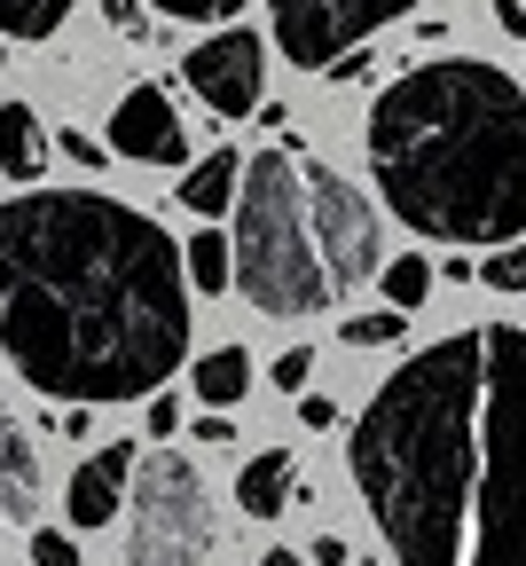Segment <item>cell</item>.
<instances>
[{
	"mask_svg": "<svg viewBox=\"0 0 526 566\" xmlns=\"http://www.w3.org/2000/svg\"><path fill=\"white\" fill-rule=\"evenodd\" d=\"M181 244L103 189L0 205V354L63 409L149 401L189 363Z\"/></svg>",
	"mask_w": 526,
	"mask_h": 566,
	"instance_id": "cell-1",
	"label": "cell"
},
{
	"mask_svg": "<svg viewBox=\"0 0 526 566\" xmlns=\"http://www.w3.org/2000/svg\"><path fill=\"white\" fill-rule=\"evenodd\" d=\"M369 174L393 221L440 244L526 237V87L503 63L440 55L417 63L369 111Z\"/></svg>",
	"mask_w": 526,
	"mask_h": 566,
	"instance_id": "cell-2",
	"label": "cell"
},
{
	"mask_svg": "<svg viewBox=\"0 0 526 566\" xmlns=\"http://www.w3.org/2000/svg\"><path fill=\"white\" fill-rule=\"evenodd\" d=\"M346 472L401 566H464L480 488V331H448L369 394Z\"/></svg>",
	"mask_w": 526,
	"mask_h": 566,
	"instance_id": "cell-3",
	"label": "cell"
},
{
	"mask_svg": "<svg viewBox=\"0 0 526 566\" xmlns=\"http://www.w3.org/2000/svg\"><path fill=\"white\" fill-rule=\"evenodd\" d=\"M229 260H236V292L260 315H323L338 300L315 252V221H307V174H298L291 150H260L244 166Z\"/></svg>",
	"mask_w": 526,
	"mask_h": 566,
	"instance_id": "cell-4",
	"label": "cell"
},
{
	"mask_svg": "<svg viewBox=\"0 0 526 566\" xmlns=\"http://www.w3.org/2000/svg\"><path fill=\"white\" fill-rule=\"evenodd\" d=\"M464 566H526V331H480V488Z\"/></svg>",
	"mask_w": 526,
	"mask_h": 566,
	"instance_id": "cell-5",
	"label": "cell"
},
{
	"mask_svg": "<svg viewBox=\"0 0 526 566\" xmlns=\"http://www.w3.org/2000/svg\"><path fill=\"white\" fill-rule=\"evenodd\" d=\"M220 543L204 472L181 449L134 464V512H126V566H204Z\"/></svg>",
	"mask_w": 526,
	"mask_h": 566,
	"instance_id": "cell-6",
	"label": "cell"
},
{
	"mask_svg": "<svg viewBox=\"0 0 526 566\" xmlns=\"http://www.w3.org/2000/svg\"><path fill=\"white\" fill-rule=\"evenodd\" d=\"M417 0H267L275 48L298 71H338L346 48H361L378 24H401Z\"/></svg>",
	"mask_w": 526,
	"mask_h": 566,
	"instance_id": "cell-7",
	"label": "cell"
},
{
	"mask_svg": "<svg viewBox=\"0 0 526 566\" xmlns=\"http://www.w3.org/2000/svg\"><path fill=\"white\" fill-rule=\"evenodd\" d=\"M298 174H307V221H315V252H323L330 292H354V283L378 275V205L330 166H298Z\"/></svg>",
	"mask_w": 526,
	"mask_h": 566,
	"instance_id": "cell-8",
	"label": "cell"
},
{
	"mask_svg": "<svg viewBox=\"0 0 526 566\" xmlns=\"http://www.w3.org/2000/svg\"><path fill=\"white\" fill-rule=\"evenodd\" d=\"M181 71H189V87H197L220 118H252V111L267 103V48H260V32H244V24L204 32V40L181 55Z\"/></svg>",
	"mask_w": 526,
	"mask_h": 566,
	"instance_id": "cell-9",
	"label": "cell"
},
{
	"mask_svg": "<svg viewBox=\"0 0 526 566\" xmlns=\"http://www.w3.org/2000/svg\"><path fill=\"white\" fill-rule=\"evenodd\" d=\"M111 158L134 166H189V126L173 118L166 87H126L111 103Z\"/></svg>",
	"mask_w": 526,
	"mask_h": 566,
	"instance_id": "cell-10",
	"label": "cell"
},
{
	"mask_svg": "<svg viewBox=\"0 0 526 566\" xmlns=\"http://www.w3.org/2000/svg\"><path fill=\"white\" fill-rule=\"evenodd\" d=\"M134 464H141V449L134 441H111V449H95L80 472H71V488H63L71 527H111L118 504H126V488H134Z\"/></svg>",
	"mask_w": 526,
	"mask_h": 566,
	"instance_id": "cell-11",
	"label": "cell"
},
{
	"mask_svg": "<svg viewBox=\"0 0 526 566\" xmlns=\"http://www.w3.org/2000/svg\"><path fill=\"white\" fill-rule=\"evenodd\" d=\"M32 512H40V449L24 417L0 401V527H32Z\"/></svg>",
	"mask_w": 526,
	"mask_h": 566,
	"instance_id": "cell-12",
	"label": "cell"
},
{
	"mask_svg": "<svg viewBox=\"0 0 526 566\" xmlns=\"http://www.w3.org/2000/svg\"><path fill=\"white\" fill-rule=\"evenodd\" d=\"M236 189H244V158L220 142V150H204L181 181H173V197L197 212V221H220V212H236Z\"/></svg>",
	"mask_w": 526,
	"mask_h": 566,
	"instance_id": "cell-13",
	"label": "cell"
},
{
	"mask_svg": "<svg viewBox=\"0 0 526 566\" xmlns=\"http://www.w3.org/2000/svg\"><path fill=\"white\" fill-rule=\"evenodd\" d=\"M291 495H298V457H291V449L244 457V472H236V504H244V520H283Z\"/></svg>",
	"mask_w": 526,
	"mask_h": 566,
	"instance_id": "cell-14",
	"label": "cell"
},
{
	"mask_svg": "<svg viewBox=\"0 0 526 566\" xmlns=\"http://www.w3.org/2000/svg\"><path fill=\"white\" fill-rule=\"evenodd\" d=\"M189 394L204 401V417H229L244 394H252V354L244 346H212L189 363Z\"/></svg>",
	"mask_w": 526,
	"mask_h": 566,
	"instance_id": "cell-15",
	"label": "cell"
},
{
	"mask_svg": "<svg viewBox=\"0 0 526 566\" xmlns=\"http://www.w3.org/2000/svg\"><path fill=\"white\" fill-rule=\"evenodd\" d=\"M48 174V134L32 103H0V181H40Z\"/></svg>",
	"mask_w": 526,
	"mask_h": 566,
	"instance_id": "cell-16",
	"label": "cell"
},
{
	"mask_svg": "<svg viewBox=\"0 0 526 566\" xmlns=\"http://www.w3.org/2000/svg\"><path fill=\"white\" fill-rule=\"evenodd\" d=\"M181 275H189V292L220 300V292H236V260H229V237L220 229H197L189 252H181Z\"/></svg>",
	"mask_w": 526,
	"mask_h": 566,
	"instance_id": "cell-17",
	"label": "cell"
},
{
	"mask_svg": "<svg viewBox=\"0 0 526 566\" xmlns=\"http://www.w3.org/2000/svg\"><path fill=\"white\" fill-rule=\"evenodd\" d=\"M71 0H0V40H55Z\"/></svg>",
	"mask_w": 526,
	"mask_h": 566,
	"instance_id": "cell-18",
	"label": "cell"
},
{
	"mask_svg": "<svg viewBox=\"0 0 526 566\" xmlns=\"http://www.w3.org/2000/svg\"><path fill=\"white\" fill-rule=\"evenodd\" d=\"M378 292H386V307H393V315L424 307V292H432V260H424V252H401V260H386V268H378Z\"/></svg>",
	"mask_w": 526,
	"mask_h": 566,
	"instance_id": "cell-19",
	"label": "cell"
},
{
	"mask_svg": "<svg viewBox=\"0 0 526 566\" xmlns=\"http://www.w3.org/2000/svg\"><path fill=\"white\" fill-rule=\"evenodd\" d=\"M141 9H158V17H173V24H229L236 9H252V0H141Z\"/></svg>",
	"mask_w": 526,
	"mask_h": 566,
	"instance_id": "cell-20",
	"label": "cell"
},
{
	"mask_svg": "<svg viewBox=\"0 0 526 566\" xmlns=\"http://www.w3.org/2000/svg\"><path fill=\"white\" fill-rule=\"evenodd\" d=\"M401 331H409V315H393V307H378V315H346V346H361V354H369V346H393Z\"/></svg>",
	"mask_w": 526,
	"mask_h": 566,
	"instance_id": "cell-21",
	"label": "cell"
},
{
	"mask_svg": "<svg viewBox=\"0 0 526 566\" xmlns=\"http://www.w3.org/2000/svg\"><path fill=\"white\" fill-rule=\"evenodd\" d=\"M480 283H487V292H526V244L487 252V260H480Z\"/></svg>",
	"mask_w": 526,
	"mask_h": 566,
	"instance_id": "cell-22",
	"label": "cell"
},
{
	"mask_svg": "<svg viewBox=\"0 0 526 566\" xmlns=\"http://www.w3.org/2000/svg\"><path fill=\"white\" fill-rule=\"evenodd\" d=\"M267 378H275L283 394H307V378H315V354H307V346H283V354H275V370H267Z\"/></svg>",
	"mask_w": 526,
	"mask_h": 566,
	"instance_id": "cell-23",
	"label": "cell"
},
{
	"mask_svg": "<svg viewBox=\"0 0 526 566\" xmlns=\"http://www.w3.org/2000/svg\"><path fill=\"white\" fill-rule=\"evenodd\" d=\"M32 566H80V543L63 527H32Z\"/></svg>",
	"mask_w": 526,
	"mask_h": 566,
	"instance_id": "cell-24",
	"label": "cell"
},
{
	"mask_svg": "<svg viewBox=\"0 0 526 566\" xmlns=\"http://www.w3.org/2000/svg\"><path fill=\"white\" fill-rule=\"evenodd\" d=\"M298 424H307V433H323V424H338V401H330V394H298Z\"/></svg>",
	"mask_w": 526,
	"mask_h": 566,
	"instance_id": "cell-25",
	"label": "cell"
},
{
	"mask_svg": "<svg viewBox=\"0 0 526 566\" xmlns=\"http://www.w3.org/2000/svg\"><path fill=\"white\" fill-rule=\"evenodd\" d=\"M103 24H111V32H126V40H134V32H141V24H149V17H141V0H103Z\"/></svg>",
	"mask_w": 526,
	"mask_h": 566,
	"instance_id": "cell-26",
	"label": "cell"
},
{
	"mask_svg": "<svg viewBox=\"0 0 526 566\" xmlns=\"http://www.w3.org/2000/svg\"><path fill=\"white\" fill-rule=\"evenodd\" d=\"M149 433H181V401L173 394H149Z\"/></svg>",
	"mask_w": 526,
	"mask_h": 566,
	"instance_id": "cell-27",
	"label": "cell"
},
{
	"mask_svg": "<svg viewBox=\"0 0 526 566\" xmlns=\"http://www.w3.org/2000/svg\"><path fill=\"white\" fill-rule=\"evenodd\" d=\"M487 17H495L511 40H526V0H487Z\"/></svg>",
	"mask_w": 526,
	"mask_h": 566,
	"instance_id": "cell-28",
	"label": "cell"
},
{
	"mask_svg": "<svg viewBox=\"0 0 526 566\" xmlns=\"http://www.w3.org/2000/svg\"><path fill=\"white\" fill-rule=\"evenodd\" d=\"M197 441H212V449H229V441H236V424H229V417H197Z\"/></svg>",
	"mask_w": 526,
	"mask_h": 566,
	"instance_id": "cell-29",
	"label": "cell"
},
{
	"mask_svg": "<svg viewBox=\"0 0 526 566\" xmlns=\"http://www.w3.org/2000/svg\"><path fill=\"white\" fill-rule=\"evenodd\" d=\"M63 158H80V166H103V142H87V134H63Z\"/></svg>",
	"mask_w": 526,
	"mask_h": 566,
	"instance_id": "cell-30",
	"label": "cell"
},
{
	"mask_svg": "<svg viewBox=\"0 0 526 566\" xmlns=\"http://www.w3.org/2000/svg\"><path fill=\"white\" fill-rule=\"evenodd\" d=\"M315 566H346V543L338 535H315Z\"/></svg>",
	"mask_w": 526,
	"mask_h": 566,
	"instance_id": "cell-31",
	"label": "cell"
},
{
	"mask_svg": "<svg viewBox=\"0 0 526 566\" xmlns=\"http://www.w3.org/2000/svg\"><path fill=\"white\" fill-rule=\"evenodd\" d=\"M267 566H307V551H267Z\"/></svg>",
	"mask_w": 526,
	"mask_h": 566,
	"instance_id": "cell-32",
	"label": "cell"
}]
</instances>
